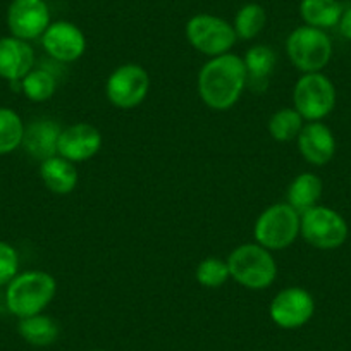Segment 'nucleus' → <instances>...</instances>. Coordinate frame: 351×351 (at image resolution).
Returning <instances> with one entry per match:
<instances>
[{
    "label": "nucleus",
    "instance_id": "9",
    "mask_svg": "<svg viewBox=\"0 0 351 351\" xmlns=\"http://www.w3.org/2000/svg\"><path fill=\"white\" fill-rule=\"evenodd\" d=\"M148 92H150V76L140 64H123L107 77V100L121 110H131L141 106L148 97Z\"/></svg>",
    "mask_w": 351,
    "mask_h": 351
},
{
    "label": "nucleus",
    "instance_id": "22",
    "mask_svg": "<svg viewBox=\"0 0 351 351\" xmlns=\"http://www.w3.org/2000/svg\"><path fill=\"white\" fill-rule=\"evenodd\" d=\"M23 95L29 102L42 104L52 99L57 90V80L45 67H33L21 81H19Z\"/></svg>",
    "mask_w": 351,
    "mask_h": 351
},
{
    "label": "nucleus",
    "instance_id": "10",
    "mask_svg": "<svg viewBox=\"0 0 351 351\" xmlns=\"http://www.w3.org/2000/svg\"><path fill=\"white\" fill-rule=\"evenodd\" d=\"M315 313V300L312 293L300 286L281 289L269 306L271 320L278 327L295 330L306 326Z\"/></svg>",
    "mask_w": 351,
    "mask_h": 351
},
{
    "label": "nucleus",
    "instance_id": "28",
    "mask_svg": "<svg viewBox=\"0 0 351 351\" xmlns=\"http://www.w3.org/2000/svg\"><path fill=\"white\" fill-rule=\"evenodd\" d=\"M337 29L343 35V38L351 42V5L343 8V14H341L339 23H337Z\"/></svg>",
    "mask_w": 351,
    "mask_h": 351
},
{
    "label": "nucleus",
    "instance_id": "16",
    "mask_svg": "<svg viewBox=\"0 0 351 351\" xmlns=\"http://www.w3.org/2000/svg\"><path fill=\"white\" fill-rule=\"evenodd\" d=\"M60 133H62V128L57 121L40 117V119L26 124L21 147L25 148L29 157L43 162L47 158L59 155Z\"/></svg>",
    "mask_w": 351,
    "mask_h": 351
},
{
    "label": "nucleus",
    "instance_id": "12",
    "mask_svg": "<svg viewBox=\"0 0 351 351\" xmlns=\"http://www.w3.org/2000/svg\"><path fill=\"white\" fill-rule=\"evenodd\" d=\"M42 47L53 60L62 64L76 62L86 52V36L71 21H53L43 33Z\"/></svg>",
    "mask_w": 351,
    "mask_h": 351
},
{
    "label": "nucleus",
    "instance_id": "17",
    "mask_svg": "<svg viewBox=\"0 0 351 351\" xmlns=\"http://www.w3.org/2000/svg\"><path fill=\"white\" fill-rule=\"evenodd\" d=\"M40 178L47 190L56 195L73 193L80 183L76 164L60 155L40 162Z\"/></svg>",
    "mask_w": 351,
    "mask_h": 351
},
{
    "label": "nucleus",
    "instance_id": "26",
    "mask_svg": "<svg viewBox=\"0 0 351 351\" xmlns=\"http://www.w3.org/2000/svg\"><path fill=\"white\" fill-rule=\"evenodd\" d=\"M195 278L202 288L219 289L231 279L229 274L228 260H222L219 256H207L197 265Z\"/></svg>",
    "mask_w": 351,
    "mask_h": 351
},
{
    "label": "nucleus",
    "instance_id": "8",
    "mask_svg": "<svg viewBox=\"0 0 351 351\" xmlns=\"http://www.w3.org/2000/svg\"><path fill=\"white\" fill-rule=\"evenodd\" d=\"M186 40L195 50L207 57H219L231 52L238 42L234 28L224 18L214 14H195L186 23Z\"/></svg>",
    "mask_w": 351,
    "mask_h": 351
},
{
    "label": "nucleus",
    "instance_id": "4",
    "mask_svg": "<svg viewBox=\"0 0 351 351\" xmlns=\"http://www.w3.org/2000/svg\"><path fill=\"white\" fill-rule=\"evenodd\" d=\"M286 53L303 74L322 73L332 59V40L324 29L298 26L286 38Z\"/></svg>",
    "mask_w": 351,
    "mask_h": 351
},
{
    "label": "nucleus",
    "instance_id": "5",
    "mask_svg": "<svg viewBox=\"0 0 351 351\" xmlns=\"http://www.w3.org/2000/svg\"><path fill=\"white\" fill-rule=\"evenodd\" d=\"M302 215L289 204H274L256 217L253 226L255 243L271 252L289 248L300 236Z\"/></svg>",
    "mask_w": 351,
    "mask_h": 351
},
{
    "label": "nucleus",
    "instance_id": "1",
    "mask_svg": "<svg viewBox=\"0 0 351 351\" xmlns=\"http://www.w3.org/2000/svg\"><path fill=\"white\" fill-rule=\"evenodd\" d=\"M248 86L243 57L236 53L212 57L198 73L197 88L202 102L212 110L224 112L232 109Z\"/></svg>",
    "mask_w": 351,
    "mask_h": 351
},
{
    "label": "nucleus",
    "instance_id": "27",
    "mask_svg": "<svg viewBox=\"0 0 351 351\" xmlns=\"http://www.w3.org/2000/svg\"><path fill=\"white\" fill-rule=\"evenodd\" d=\"M19 274V253L11 243L0 239V288H5Z\"/></svg>",
    "mask_w": 351,
    "mask_h": 351
},
{
    "label": "nucleus",
    "instance_id": "6",
    "mask_svg": "<svg viewBox=\"0 0 351 351\" xmlns=\"http://www.w3.org/2000/svg\"><path fill=\"white\" fill-rule=\"evenodd\" d=\"M336 86L324 73H306L293 88V107L305 121H322L336 107Z\"/></svg>",
    "mask_w": 351,
    "mask_h": 351
},
{
    "label": "nucleus",
    "instance_id": "24",
    "mask_svg": "<svg viewBox=\"0 0 351 351\" xmlns=\"http://www.w3.org/2000/svg\"><path fill=\"white\" fill-rule=\"evenodd\" d=\"M25 128V121L16 110L0 107V157L21 148Z\"/></svg>",
    "mask_w": 351,
    "mask_h": 351
},
{
    "label": "nucleus",
    "instance_id": "15",
    "mask_svg": "<svg viewBox=\"0 0 351 351\" xmlns=\"http://www.w3.org/2000/svg\"><path fill=\"white\" fill-rule=\"evenodd\" d=\"M36 56L29 42L16 36H0V77L19 83L35 67Z\"/></svg>",
    "mask_w": 351,
    "mask_h": 351
},
{
    "label": "nucleus",
    "instance_id": "14",
    "mask_svg": "<svg viewBox=\"0 0 351 351\" xmlns=\"http://www.w3.org/2000/svg\"><path fill=\"white\" fill-rule=\"evenodd\" d=\"M296 141H298L300 155L315 167L327 165L336 155V138L332 130L322 121L306 123L300 131Z\"/></svg>",
    "mask_w": 351,
    "mask_h": 351
},
{
    "label": "nucleus",
    "instance_id": "18",
    "mask_svg": "<svg viewBox=\"0 0 351 351\" xmlns=\"http://www.w3.org/2000/svg\"><path fill=\"white\" fill-rule=\"evenodd\" d=\"M246 67V77L248 84L255 92H265L269 86V80L274 74L278 56L274 50L267 45H253L243 57Z\"/></svg>",
    "mask_w": 351,
    "mask_h": 351
},
{
    "label": "nucleus",
    "instance_id": "2",
    "mask_svg": "<svg viewBox=\"0 0 351 351\" xmlns=\"http://www.w3.org/2000/svg\"><path fill=\"white\" fill-rule=\"evenodd\" d=\"M57 293V281L45 271L19 272L5 286L4 302L9 313L18 319L43 313L53 302Z\"/></svg>",
    "mask_w": 351,
    "mask_h": 351
},
{
    "label": "nucleus",
    "instance_id": "21",
    "mask_svg": "<svg viewBox=\"0 0 351 351\" xmlns=\"http://www.w3.org/2000/svg\"><path fill=\"white\" fill-rule=\"evenodd\" d=\"M343 5L339 0H302L300 2V16L306 26L319 29H329L337 26Z\"/></svg>",
    "mask_w": 351,
    "mask_h": 351
},
{
    "label": "nucleus",
    "instance_id": "13",
    "mask_svg": "<svg viewBox=\"0 0 351 351\" xmlns=\"http://www.w3.org/2000/svg\"><path fill=\"white\" fill-rule=\"evenodd\" d=\"M102 133L93 124H71L62 128L59 138V155L74 164H81L95 157L102 148Z\"/></svg>",
    "mask_w": 351,
    "mask_h": 351
},
{
    "label": "nucleus",
    "instance_id": "25",
    "mask_svg": "<svg viewBox=\"0 0 351 351\" xmlns=\"http://www.w3.org/2000/svg\"><path fill=\"white\" fill-rule=\"evenodd\" d=\"M265 25H267V12H265V9L260 4L250 2V4L239 8V11L236 12L232 28H234L238 40L248 42V40L258 36L262 29L265 28Z\"/></svg>",
    "mask_w": 351,
    "mask_h": 351
},
{
    "label": "nucleus",
    "instance_id": "19",
    "mask_svg": "<svg viewBox=\"0 0 351 351\" xmlns=\"http://www.w3.org/2000/svg\"><path fill=\"white\" fill-rule=\"evenodd\" d=\"M322 190L324 184L319 176L313 174V172H302L289 183L288 193H286V198H288L286 204L291 205L302 215L303 212L319 205Z\"/></svg>",
    "mask_w": 351,
    "mask_h": 351
},
{
    "label": "nucleus",
    "instance_id": "11",
    "mask_svg": "<svg viewBox=\"0 0 351 351\" xmlns=\"http://www.w3.org/2000/svg\"><path fill=\"white\" fill-rule=\"evenodd\" d=\"M5 19L12 36L33 42L42 38L52 23V14L45 0H12Z\"/></svg>",
    "mask_w": 351,
    "mask_h": 351
},
{
    "label": "nucleus",
    "instance_id": "20",
    "mask_svg": "<svg viewBox=\"0 0 351 351\" xmlns=\"http://www.w3.org/2000/svg\"><path fill=\"white\" fill-rule=\"evenodd\" d=\"M18 332L32 346L47 348L52 346L59 339L60 329L59 324L52 317L45 313H36V315L19 319Z\"/></svg>",
    "mask_w": 351,
    "mask_h": 351
},
{
    "label": "nucleus",
    "instance_id": "29",
    "mask_svg": "<svg viewBox=\"0 0 351 351\" xmlns=\"http://www.w3.org/2000/svg\"><path fill=\"white\" fill-rule=\"evenodd\" d=\"M90 351H106V350H90Z\"/></svg>",
    "mask_w": 351,
    "mask_h": 351
},
{
    "label": "nucleus",
    "instance_id": "23",
    "mask_svg": "<svg viewBox=\"0 0 351 351\" xmlns=\"http://www.w3.org/2000/svg\"><path fill=\"white\" fill-rule=\"evenodd\" d=\"M303 126H305V119L300 116L295 107H282V109L276 110L267 123L269 134L272 140L279 141V143L296 140Z\"/></svg>",
    "mask_w": 351,
    "mask_h": 351
},
{
    "label": "nucleus",
    "instance_id": "3",
    "mask_svg": "<svg viewBox=\"0 0 351 351\" xmlns=\"http://www.w3.org/2000/svg\"><path fill=\"white\" fill-rule=\"evenodd\" d=\"M229 274L239 286L252 291L271 288L278 278V263L272 252L258 243H245L229 253Z\"/></svg>",
    "mask_w": 351,
    "mask_h": 351
},
{
    "label": "nucleus",
    "instance_id": "7",
    "mask_svg": "<svg viewBox=\"0 0 351 351\" xmlns=\"http://www.w3.org/2000/svg\"><path fill=\"white\" fill-rule=\"evenodd\" d=\"M348 222L337 210L315 205L303 212L300 219V234L317 250H337L348 239Z\"/></svg>",
    "mask_w": 351,
    "mask_h": 351
}]
</instances>
